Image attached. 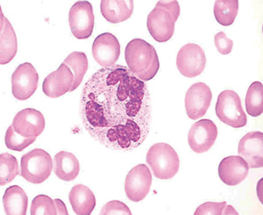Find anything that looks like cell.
<instances>
[{
    "label": "cell",
    "mask_w": 263,
    "mask_h": 215,
    "mask_svg": "<svg viewBox=\"0 0 263 215\" xmlns=\"http://www.w3.org/2000/svg\"><path fill=\"white\" fill-rule=\"evenodd\" d=\"M63 63L69 67L74 76V81L70 89V92H73L80 86L84 75L86 74L89 67L88 58L84 52H73L69 55V57H66Z\"/></svg>",
    "instance_id": "23"
},
{
    "label": "cell",
    "mask_w": 263,
    "mask_h": 215,
    "mask_svg": "<svg viewBox=\"0 0 263 215\" xmlns=\"http://www.w3.org/2000/svg\"><path fill=\"white\" fill-rule=\"evenodd\" d=\"M39 83V75L33 64L22 63L12 76V93L18 100H27L34 94Z\"/></svg>",
    "instance_id": "8"
},
{
    "label": "cell",
    "mask_w": 263,
    "mask_h": 215,
    "mask_svg": "<svg viewBox=\"0 0 263 215\" xmlns=\"http://www.w3.org/2000/svg\"><path fill=\"white\" fill-rule=\"evenodd\" d=\"M74 81V76L69 67L62 63L60 67L52 72L44 79L42 90L46 96L57 99L70 92Z\"/></svg>",
    "instance_id": "16"
},
{
    "label": "cell",
    "mask_w": 263,
    "mask_h": 215,
    "mask_svg": "<svg viewBox=\"0 0 263 215\" xmlns=\"http://www.w3.org/2000/svg\"><path fill=\"white\" fill-rule=\"evenodd\" d=\"M248 163L239 155H231L223 159L218 166V176L222 182L229 186L242 183L249 172Z\"/></svg>",
    "instance_id": "17"
},
{
    "label": "cell",
    "mask_w": 263,
    "mask_h": 215,
    "mask_svg": "<svg viewBox=\"0 0 263 215\" xmlns=\"http://www.w3.org/2000/svg\"><path fill=\"white\" fill-rule=\"evenodd\" d=\"M218 137V129L213 120H200L192 125L188 135L189 145L192 151L202 154L209 151Z\"/></svg>",
    "instance_id": "10"
},
{
    "label": "cell",
    "mask_w": 263,
    "mask_h": 215,
    "mask_svg": "<svg viewBox=\"0 0 263 215\" xmlns=\"http://www.w3.org/2000/svg\"><path fill=\"white\" fill-rule=\"evenodd\" d=\"M238 153L249 168L258 169L263 166V134L250 132L239 140Z\"/></svg>",
    "instance_id": "15"
},
{
    "label": "cell",
    "mask_w": 263,
    "mask_h": 215,
    "mask_svg": "<svg viewBox=\"0 0 263 215\" xmlns=\"http://www.w3.org/2000/svg\"><path fill=\"white\" fill-rule=\"evenodd\" d=\"M94 21L92 5L88 1H78L69 10V27L77 39L90 38L94 28Z\"/></svg>",
    "instance_id": "6"
},
{
    "label": "cell",
    "mask_w": 263,
    "mask_h": 215,
    "mask_svg": "<svg viewBox=\"0 0 263 215\" xmlns=\"http://www.w3.org/2000/svg\"><path fill=\"white\" fill-rule=\"evenodd\" d=\"M18 164L15 156L9 153L0 155V185H7L18 176Z\"/></svg>",
    "instance_id": "26"
},
{
    "label": "cell",
    "mask_w": 263,
    "mask_h": 215,
    "mask_svg": "<svg viewBox=\"0 0 263 215\" xmlns=\"http://www.w3.org/2000/svg\"><path fill=\"white\" fill-rule=\"evenodd\" d=\"M125 59L132 73L144 82L155 78L160 69L156 48L142 39L128 42L125 49Z\"/></svg>",
    "instance_id": "2"
},
{
    "label": "cell",
    "mask_w": 263,
    "mask_h": 215,
    "mask_svg": "<svg viewBox=\"0 0 263 215\" xmlns=\"http://www.w3.org/2000/svg\"><path fill=\"white\" fill-rule=\"evenodd\" d=\"M246 109L250 116L259 117L263 112V85L254 82L248 88L246 96Z\"/></svg>",
    "instance_id": "25"
},
{
    "label": "cell",
    "mask_w": 263,
    "mask_h": 215,
    "mask_svg": "<svg viewBox=\"0 0 263 215\" xmlns=\"http://www.w3.org/2000/svg\"><path fill=\"white\" fill-rule=\"evenodd\" d=\"M12 125L24 137H38L45 129V118L39 111L26 108L16 114Z\"/></svg>",
    "instance_id": "14"
},
{
    "label": "cell",
    "mask_w": 263,
    "mask_h": 215,
    "mask_svg": "<svg viewBox=\"0 0 263 215\" xmlns=\"http://www.w3.org/2000/svg\"><path fill=\"white\" fill-rule=\"evenodd\" d=\"M53 170V160L45 150L34 149L22 155L21 176L34 185L45 182Z\"/></svg>",
    "instance_id": "4"
},
{
    "label": "cell",
    "mask_w": 263,
    "mask_h": 215,
    "mask_svg": "<svg viewBox=\"0 0 263 215\" xmlns=\"http://www.w3.org/2000/svg\"><path fill=\"white\" fill-rule=\"evenodd\" d=\"M69 200L73 211L78 215H90L96 206V198L89 187L84 185L73 186Z\"/></svg>",
    "instance_id": "21"
},
{
    "label": "cell",
    "mask_w": 263,
    "mask_h": 215,
    "mask_svg": "<svg viewBox=\"0 0 263 215\" xmlns=\"http://www.w3.org/2000/svg\"><path fill=\"white\" fill-rule=\"evenodd\" d=\"M54 200V204H55V207H57V214L58 215H68L69 212L67 210L65 204L62 200L59 199H55Z\"/></svg>",
    "instance_id": "33"
},
{
    "label": "cell",
    "mask_w": 263,
    "mask_h": 215,
    "mask_svg": "<svg viewBox=\"0 0 263 215\" xmlns=\"http://www.w3.org/2000/svg\"><path fill=\"white\" fill-rule=\"evenodd\" d=\"M156 6H160L166 10L167 12H170L172 18L174 19V21L177 22V20L179 18L180 12H181L179 3L176 0H174V1H159L156 3Z\"/></svg>",
    "instance_id": "32"
},
{
    "label": "cell",
    "mask_w": 263,
    "mask_h": 215,
    "mask_svg": "<svg viewBox=\"0 0 263 215\" xmlns=\"http://www.w3.org/2000/svg\"><path fill=\"white\" fill-rule=\"evenodd\" d=\"M134 7L133 0H102L100 3L102 15L112 24L128 20L133 14Z\"/></svg>",
    "instance_id": "19"
},
{
    "label": "cell",
    "mask_w": 263,
    "mask_h": 215,
    "mask_svg": "<svg viewBox=\"0 0 263 215\" xmlns=\"http://www.w3.org/2000/svg\"><path fill=\"white\" fill-rule=\"evenodd\" d=\"M206 57L200 46L188 43L180 49L177 57V69L185 78L201 75L205 69Z\"/></svg>",
    "instance_id": "7"
},
{
    "label": "cell",
    "mask_w": 263,
    "mask_h": 215,
    "mask_svg": "<svg viewBox=\"0 0 263 215\" xmlns=\"http://www.w3.org/2000/svg\"><path fill=\"white\" fill-rule=\"evenodd\" d=\"M238 215L239 213H238V212L237 211H235V209L233 208V206H228L227 205V206H226V208H224V215Z\"/></svg>",
    "instance_id": "34"
},
{
    "label": "cell",
    "mask_w": 263,
    "mask_h": 215,
    "mask_svg": "<svg viewBox=\"0 0 263 215\" xmlns=\"http://www.w3.org/2000/svg\"><path fill=\"white\" fill-rule=\"evenodd\" d=\"M216 21L224 27L233 24L239 11L238 0H218L214 4Z\"/></svg>",
    "instance_id": "24"
},
{
    "label": "cell",
    "mask_w": 263,
    "mask_h": 215,
    "mask_svg": "<svg viewBox=\"0 0 263 215\" xmlns=\"http://www.w3.org/2000/svg\"><path fill=\"white\" fill-rule=\"evenodd\" d=\"M37 137H24L18 134L14 130L12 125L10 126L5 136V142L9 150L14 151H23V150L30 146L36 140Z\"/></svg>",
    "instance_id": "27"
},
{
    "label": "cell",
    "mask_w": 263,
    "mask_h": 215,
    "mask_svg": "<svg viewBox=\"0 0 263 215\" xmlns=\"http://www.w3.org/2000/svg\"><path fill=\"white\" fill-rule=\"evenodd\" d=\"M146 159L154 176L158 180H171L179 170V156L168 144H154L147 151Z\"/></svg>",
    "instance_id": "3"
},
{
    "label": "cell",
    "mask_w": 263,
    "mask_h": 215,
    "mask_svg": "<svg viewBox=\"0 0 263 215\" xmlns=\"http://www.w3.org/2000/svg\"><path fill=\"white\" fill-rule=\"evenodd\" d=\"M227 202H206L197 207L195 215H224Z\"/></svg>",
    "instance_id": "29"
},
{
    "label": "cell",
    "mask_w": 263,
    "mask_h": 215,
    "mask_svg": "<svg viewBox=\"0 0 263 215\" xmlns=\"http://www.w3.org/2000/svg\"><path fill=\"white\" fill-rule=\"evenodd\" d=\"M3 205L6 215H25L28 206L27 193L18 185L10 186L5 191Z\"/></svg>",
    "instance_id": "22"
},
{
    "label": "cell",
    "mask_w": 263,
    "mask_h": 215,
    "mask_svg": "<svg viewBox=\"0 0 263 215\" xmlns=\"http://www.w3.org/2000/svg\"><path fill=\"white\" fill-rule=\"evenodd\" d=\"M92 56L94 60L103 68L115 65L120 56L119 40L112 33H101L93 42Z\"/></svg>",
    "instance_id": "12"
},
{
    "label": "cell",
    "mask_w": 263,
    "mask_h": 215,
    "mask_svg": "<svg viewBox=\"0 0 263 215\" xmlns=\"http://www.w3.org/2000/svg\"><path fill=\"white\" fill-rule=\"evenodd\" d=\"M215 111L218 120L232 128L240 129L247 125L248 118L243 111L241 100L234 91H224L218 95Z\"/></svg>",
    "instance_id": "5"
},
{
    "label": "cell",
    "mask_w": 263,
    "mask_h": 215,
    "mask_svg": "<svg viewBox=\"0 0 263 215\" xmlns=\"http://www.w3.org/2000/svg\"><path fill=\"white\" fill-rule=\"evenodd\" d=\"M213 99L210 87L204 83H196L189 88L185 96L186 114L191 120L204 116Z\"/></svg>",
    "instance_id": "11"
},
{
    "label": "cell",
    "mask_w": 263,
    "mask_h": 215,
    "mask_svg": "<svg viewBox=\"0 0 263 215\" xmlns=\"http://www.w3.org/2000/svg\"><path fill=\"white\" fill-rule=\"evenodd\" d=\"M101 215H112V214H128L131 215L132 212L128 208V206L126 204L118 201V200H112L105 204L104 207L102 208Z\"/></svg>",
    "instance_id": "30"
},
{
    "label": "cell",
    "mask_w": 263,
    "mask_h": 215,
    "mask_svg": "<svg viewBox=\"0 0 263 215\" xmlns=\"http://www.w3.org/2000/svg\"><path fill=\"white\" fill-rule=\"evenodd\" d=\"M214 42L218 52L222 55L230 54L233 50V42L228 39L224 32H219L214 36Z\"/></svg>",
    "instance_id": "31"
},
{
    "label": "cell",
    "mask_w": 263,
    "mask_h": 215,
    "mask_svg": "<svg viewBox=\"0 0 263 215\" xmlns=\"http://www.w3.org/2000/svg\"><path fill=\"white\" fill-rule=\"evenodd\" d=\"M175 23L170 12L160 6L156 7L147 16V29L157 42H167L172 38L175 32Z\"/></svg>",
    "instance_id": "13"
},
{
    "label": "cell",
    "mask_w": 263,
    "mask_h": 215,
    "mask_svg": "<svg viewBox=\"0 0 263 215\" xmlns=\"http://www.w3.org/2000/svg\"><path fill=\"white\" fill-rule=\"evenodd\" d=\"M152 180V173L146 165L133 168L125 180L126 197L134 202L143 200L149 192Z\"/></svg>",
    "instance_id": "9"
},
{
    "label": "cell",
    "mask_w": 263,
    "mask_h": 215,
    "mask_svg": "<svg viewBox=\"0 0 263 215\" xmlns=\"http://www.w3.org/2000/svg\"><path fill=\"white\" fill-rule=\"evenodd\" d=\"M32 215H57L54 200L47 195H38L33 199L31 205Z\"/></svg>",
    "instance_id": "28"
},
{
    "label": "cell",
    "mask_w": 263,
    "mask_h": 215,
    "mask_svg": "<svg viewBox=\"0 0 263 215\" xmlns=\"http://www.w3.org/2000/svg\"><path fill=\"white\" fill-rule=\"evenodd\" d=\"M53 170L58 178L69 182L78 177L80 171V165L74 154L61 151L54 155Z\"/></svg>",
    "instance_id": "20"
},
{
    "label": "cell",
    "mask_w": 263,
    "mask_h": 215,
    "mask_svg": "<svg viewBox=\"0 0 263 215\" xmlns=\"http://www.w3.org/2000/svg\"><path fill=\"white\" fill-rule=\"evenodd\" d=\"M80 115L84 129L99 144L118 151L135 150L149 134L148 87L127 67L103 68L84 84Z\"/></svg>",
    "instance_id": "1"
},
{
    "label": "cell",
    "mask_w": 263,
    "mask_h": 215,
    "mask_svg": "<svg viewBox=\"0 0 263 215\" xmlns=\"http://www.w3.org/2000/svg\"><path fill=\"white\" fill-rule=\"evenodd\" d=\"M0 63L7 64L15 57L18 50V42L14 29L9 21L0 12Z\"/></svg>",
    "instance_id": "18"
}]
</instances>
